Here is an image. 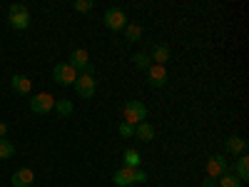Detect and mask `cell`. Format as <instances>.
Masks as SVG:
<instances>
[{
    "mask_svg": "<svg viewBox=\"0 0 249 187\" xmlns=\"http://www.w3.org/2000/svg\"><path fill=\"white\" fill-rule=\"evenodd\" d=\"M8 23L15 30H25L30 25V10H28V5H23V3L10 5L8 8Z\"/></svg>",
    "mask_w": 249,
    "mask_h": 187,
    "instance_id": "3",
    "label": "cell"
},
{
    "mask_svg": "<svg viewBox=\"0 0 249 187\" xmlns=\"http://www.w3.org/2000/svg\"><path fill=\"white\" fill-rule=\"evenodd\" d=\"M8 137V122H0V140Z\"/></svg>",
    "mask_w": 249,
    "mask_h": 187,
    "instance_id": "25",
    "label": "cell"
},
{
    "mask_svg": "<svg viewBox=\"0 0 249 187\" xmlns=\"http://www.w3.org/2000/svg\"><path fill=\"white\" fill-rule=\"evenodd\" d=\"M132 62H135V68H140V70H147V68L152 65V60H150L147 53H135Z\"/></svg>",
    "mask_w": 249,
    "mask_h": 187,
    "instance_id": "22",
    "label": "cell"
},
{
    "mask_svg": "<svg viewBox=\"0 0 249 187\" xmlns=\"http://www.w3.org/2000/svg\"><path fill=\"white\" fill-rule=\"evenodd\" d=\"M72 8H75L77 13H90V10L95 8V0H75Z\"/></svg>",
    "mask_w": 249,
    "mask_h": 187,
    "instance_id": "23",
    "label": "cell"
},
{
    "mask_svg": "<svg viewBox=\"0 0 249 187\" xmlns=\"http://www.w3.org/2000/svg\"><path fill=\"white\" fill-rule=\"evenodd\" d=\"M77 70L70 65V62H57V65L53 68V80L57 82V85L62 88H68V85H75V80H77Z\"/></svg>",
    "mask_w": 249,
    "mask_h": 187,
    "instance_id": "4",
    "label": "cell"
},
{
    "mask_svg": "<svg viewBox=\"0 0 249 187\" xmlns=\"http://www.w3.org/2000/svg\"><path fill=\"white\" fill-rule=\"evenodd\" d=\"M224 172H230V160H227L224 155H212L210 160H207V177H222Z\"/></svg>",
    "mask_w": 249,
    "mask_h": 187,
    "instance_id": "8",
    "label": "cell"
},
{
    "mask_svg": "<svg viewBox=\"0 0 249 187\" xmlns=\"http://www.w3.org/2000/svg\"><path fill=\"white\" fill-rule=\"evenodd\" d=\"M144 117H147V108H144L140 100L124 102V108H122V122H127V125H132V128H137L140 122H144Z\"/></svg>",
    "mask_w": 249,
    "mask_h": 187,
    "instance_id": "2",
    "label": "cell"
},
{
    "mask_svg": "<svg viewBox=\"0 0 249 187\" xmlns=\"http://www.w3.org/2000/svg\"><path fill=\"white\" fill-rule=\"evenodd\" d=\"M117 132H120L122 137H132V135H135V128H132V125H127V122H120Z\"/></svg>",
    "mask_w": 249,
    "mask_h": 187,
    "instance_id": "24",
    "label": "cell"
},
{
    "mask_svg": "<svg viewBox=\"0 0 249 187\" xmlns=\"http://www.w3.org/2000/svg\"><path fill=\"white\" fill-rule=\"evenodd\" d=\"M72 100H55V112L60 115V117H70L72 115Z\"/></svg>",
    "mask_w": 249,
    "mask_h": 187,
    "instance_id": "19",
    "label": "cell"
},
{
    "mask_svg": "<svg viewBox=\"0 0 249 187\" xmlns=\"http://www.w3.org/2000/svg\"><path fill=\"white\" fill-rule=\"evenodd\" d=\"M124 37H127L130 43H137V40L142 37V28L135 25V23H127V25H124Z\"/></svg>",
    "mask_w": 249,
    "mask_h": 187,
    "instance_id": "20",
    "label": "cell"
},
{
    "mask_svg": "<svg viewBox=\"0 0 249 187\" xmlns=\"http://www.w3.org/2000/svg\"><path fill=\"white\" fill-rule=\"evenodd\" d=\"M30 110L35 115H48L55 110V97L50 93H37L35 97H30Z\"/></svg>",
    "mask_w": 249,
    "mask_h": 187,
    "instance_id": "6",
    "label": "cell"
},
{
    "mask_svg": "<svg viewBox=\"0 0 249 187\" xmlns=\"http://www.w3.org/2000/svg\"><path fill=\"white\" fill-rule=\"evenodd\" d=\"M199 187H217V180L207 177V180H202V185H199Z\"/></svg>",
    "mask_w": 249,
    "mask_h": 187,
    "instance_id": "26",
    "label": "cell"
},
{
    "mask_svg": "<svg viewBox=\"0 0 249 187\" xmlns=\"http://www.w3.org/2000/svg\"><path fill=\"white\" fill-rule=\"evenodd\" d=\"M234 175L239 177V182L249 180V155H247V152L239 155V160H237V165H234Z\"/></svg>",
    "mask_w": 249,
    "mask_h": 187,
    "instance_id": "15",
    "label": "cell"
},
{
    "mask_svg": "<svg viewBox=\"0 0 249 187\" xmlns=\"http://www.w3.org/2000/svg\"><path fill=\"white\" fill-rule=\"evenodd\" d=\"M150 60H152V65H164V62L170 60V45L167 43L155 45V50L150 53Z\"/></svg>",
    "mask_w": 249,
    "mask_h": 187,
    "instance_id": "14",
    "label": "cell"
},
{
    "mask_svg": "<svg viewBox=\"0 0 249 187\" xmlns=\"http://www.w3.org/2000/svg\"><path fill=\"white\" fill-rule=\"evenodd\" d=\"M122 162H124V168H140L142 165V155L137 152V150H124V155H122Z\"/></svg>",
    "mask_w": 249,
    "mask_h": 187,
    "instance_id": "17",
    "label": "cell"
},
{
    "mask_svg": "<svg viewBox=\"0 0 249 187\" xmlns=\"http://www.w3.org/2000/svg\"><path fill=\"white\" fill-rule=\"evenodd\" d=\"M135 135H137V140H142V142H152L155 140V128L150 122H140L137 128H135Z\"/></svg>",
    "mask_w": 249,
    "mask_h": 187,
    "instance_id": "16",
    "label": "cell"
},
{
    "mask_svg": "<svg viewBox=\"0 0 249 187\" xmlns=\"http://www.w3.org/2000/svg\"><path fill=\"white\" fill-rule=\"evenodd\" d=\"M115 185L117 187H132V185H140V182H147V172H142L140 168H122L112 175Z\"/></svg>",
    "mask_w": 249,
    "mask_h": 187,
    "instance_id": "1",
    "label": "cell"
},
{
    "mask_svg": "<svg viewBox=\"0 0 249 187\" xmlns=\"http://www.w3.org/2000/svg\"><path fill=\"white\" fill-rule=\"evenodd\" d=\"M33 182H35V172L30 168H20L10 177V185L13 187H33Z\"/></svg>",
    "mask_w": 249,
    "mask_h": 187,
    "instance_id": "9",
    "label": "cell"
},
{
    "mask_svg": "<svg viewBox=\"0 0 249 187\" xmlns=\"http://www.w3.org/2000/svg\"><path fill=\"white\" fill-rule=\"evenodd\" d=\"M224 152H230V155H244L247 152V140L239 137V135H232L230 140L224 142Z\"/></svg>",
    "mask_w": 249,
    "mask_h": 187,
    "instance_id": "13",
    "label": "cell"
},
{
    "mask_svg": "<svg viewBox=\"0 0 249 187\" xmlns=\"http://www.w3.org/2000/svg\"><path fill=\"white\" fill-rule=\"evenodd\" d=\"M102 23H105L107 30H124V25H127V15H124L122 8H107L105 15H102Z\"/></svg>",
    "mask_w": 249,
    "mask_h": 187,
    "instance_id": "5",
    "label": "cell"
},
{
    "mask_svg": "<svg viewBox=\"0 0 249 187\" xmlns=\"http://www.w3.org/2000/svg\"><path fill=\"white\" fill-rule=\"evenodd\" d=\"M147 75H150V85L152 88H162L164 82H167V70H164V65H150Z\"/></svg>",
    "mask_w": 249,
    "mask_h": 187,
    "instance_id": "12",
    "label": "cell"
},
{
    "mask_svg": "<svg viewBox=\"0 0 249 187\" xmlns=\"http://www.w3.org/2000/svg\"><path fill=\"white\" fill-rule=\"evenodd\" d=\"M95 90H97L95 75H77V80H75V93H77L82 100L95 97Z\"/></svg>",
    "mask_w": 249,
    "mask_h": 187,
    "instance_id": "7",
    "label": "cell"
},
{
    "mask_svg": "<svg viewBox=\"0 0 249 187\" xmlns=\"http://www.w3.org/2000/svg\"><path fill=\"white\" fill-rule=\"evenodd\" d=\"M217 187H242L239 177L230 170V172H224L222 177H217Z\"/></svg>",
    "mask_w": 249,
    "mask_h": 187,
    "instance_id": "18",
    "label": "cell"
},
{
    "mask_svg": "<svg viewBox=\"0 0 249 187\" xmlns=\"http://www.w3.org/2000/svg\"><path fill=\"white\" fill-rule=\"evenodd\" d=\"M15 157V145L10 140H0V160H10Z\"/></svg>",
    "mask_w": 249,
    "mask_h": 187,
    "instance_id": "21",
    "label": "cell"
},
{
    "mask_svg": "<svg viewBox=\"0 0 249 187\" xmlns=\"http://www.w3.org/2000/svg\"><path fill=\"white\" fill-rule=\"evenodd\" d=\"M70 65L77 70V73H82L88 65H90V53L85 50V48H77V50H72V55H70Z\"/></svg>",
    "mask_w": 249,
    "mask_h": 187,
    "instance_id": "11",
    "label": "cell"
},
{
    "mask_svg": "<svg viewBox=\"0 0 249 187\" xmlns=\"http://www.w3.org/2000/svg\"><path fill=\"white\" fill-rule=\"evenodd\" d=\"M10 88H13V93H18V95H30L33 80H30L28 75H13V77H10Z\"/></svg>",
    "mask_w": 249,
    "mask_h": 187,
    "instance_id": "10",
    "label": "cell"
}]
</instances>
